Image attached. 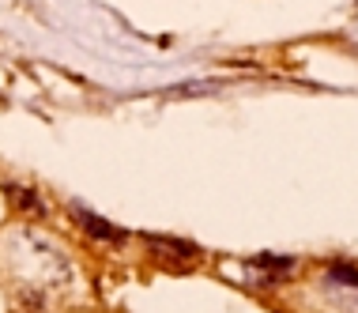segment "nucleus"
Masks as SVG:
<instances>
[{
  "mask_svg": "<svg viewBox=\"0 0 358 313\" xmlns=\"http://www.w3.org/2000/svg\"><path fill=\"white\" fill-rule=\"evenodd\" d=\"M328 279L347 283V287H358V268H351V264H328Z\"/></svg>",
  "mask_w": 358,
  "mask_h": 313,
  "instance_id": "4",
  "label": "nucleus"
},
{
  "mask_svg": "<svg viewBox=\"0 0 358 313\" xmlns=\"http://www.w3.org/2000/svg\"><path fill=\"white\" fill-rule=\"evenodd\" d=\"M72 219L83 227L87 238H94V242H106V246H124V234L121 227H113L110 219H102V215H94V211H87L83 204H72Z\"/></svg>",
  "mask_w": 358,
  "mask_h": 313,
  "instance_id": "1",
  "label": "nucleus"
},
{
  "mask_svg": "<svg viewBox=\"0 0 358 313\" xmlns=\"http://www.w3.org/2000/svg\"><path fill=\"white\" fill-rule=\"evenodd\" d=\"M148 249L155 253V257L170 260V264H185V260H196L200 249L192 246V242H181V238H148Z\"/></svg>",
  "mask_w": 358,
  "mask_h": 313,
  "instance_id": "2",
  "label": "nucleus"
},
{
  "mask_svg": "<svg viewBox=\"0 0 358 313\" xmlns=\"http://www.w3.org/2000/svg\"><path fill=\"white\" fill-rule=\"evenodd\" d=\"M12 200L19 204V211H27V215H45V204H42V197H38L34 189H19V185H12Z\"/></svg>",
  "mask_w": 358,
  "mask_h": 313,
  "instance_id": "3",
  "label": "nucleus"
}]
</instances>
